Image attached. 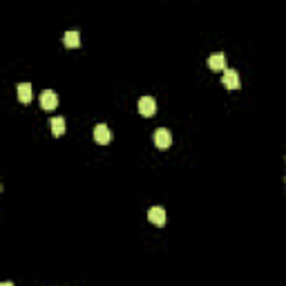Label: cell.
Instances as JSON below:
<instances>
[{
  "label": "cell",
  "mask_w": 286,
  "mask_h": 286,
  "mask_svg": "<svg viewBox=\"0 0 286 286\" xmlns=\"http://www.w3.org/2000/svg\"><path fill=\"white\" fill-rule=\"evenodd\" d=\"M170 143H172V134H170V130L159 127V130L155 132V146L159 148V150H168Z\"/></svg>",
  "instance_id": "6da1fadb"
},
{
  "label": "cell",
  "mask_w": 286,
  "mask_h": 286,
  "mask_svg": "<svg viewBox=\"0 0 286 286\" xmlns=\"http://www.w3.org/2000/svg\"><path fill=\"white\" fill-rule=\"evenodd\" d=\"M222 83L226 85V90H230V92L239 90V74H237V69H223Z\"/></svg>",
  "instance_id": "7a4b0ae2"
},
{
  "label": "cell",
  "mask_w": 286,
  "mask_h": 286,
  "mask_svg": "<svg viewBox=\"0 0 286 286\" xmlns=\"http://www.w3.org/2000/svg\"><path fill=\"white\" fill-rule=\"evenodd\" d=\"M63 43H65V47H78L81 45V34L78 32H67V34L63 36Z\"/></svg>",
  "instance_id": "9c48e42d"
},
{
  "label": "cell",
  "mask_w": 286,
  "mask_h": 286,
  "mask_svg": "<svg viewBox=\"0 0 286 286\" xmlns=\"http://www.w3.org/2000/svg\"><path fill=\"white\" fill-rule=\"evenodd\" d=\"M0 286H14V284H11V282H2V284H0Z\"/></svg>",
  "instance_id": "8fae6325"
},
{
  "label": "cell",
  "mask_w": 286,
  "mask_h": 286,
  "mask_svg": "<svg viewBox=\"0 0 286 286\" xmlns=\"http://www.w3.org/2000/svg\"><path fill=\"white\" fill-rule=\"evenodd\" d=\"M16 92H18V98L20 103H32V85L30 83H18V88H16Z\"/></svg>",
  "instance_id": "ba28073f"
},
{
  "label": "cell",
  "mask_w": 286,
  "mask_h": 286,
  "mask_svg": "<svg viewBox=\"0 0 286 286\" xmlns=\"http://www.w3.org/2000/svg\"><path fill=\"white\" fill-rule=\"evenodd\" d=\"M139 112L143 117H152L157 112V101L152 96H141L139 98Z\"/></svg>",
  "instance_id": "5b68a950"
},
{
  "label": "cell",
  "mask_w": 286,
  "mask_h": 286,
  "mask_svg": "<svg viewBox=\"0 0 286 286\" xmlns=\"http://www.w3.org/2000/svg\"><path fill=\"white\" fill-rule=\"evenodd\" d=\"M208 67L213 69V72H222V69H226V56H223L222 52H215L208 56Z\"/></svg>",
  "instance_id": "8992f818"
},
{
  "label": "cell",
  "mask_w": 286,
  "mask_h": 286,
  "mask_svg": "<svg viewBox=\"0 0 286 286\" xmlns=\"http://www.w3.org/2000/svg\"><path fill=\"white\" fill-rule=\"evenodd\" d=\"M49 126H52L54 136H61L65 132V119L63 117H54L52 121H49Z\"/></svg>",
  "instance_id": "30bf717a"
},
{
  "label": "cell",
  "mask_w": 286,
  "mask_h": 286,
  "mask_svg": "<svg viewBox=\"0 0 286 286\" xmlns=\"http://www.w3.org/2000/svg\"><path fill=\"white\" fill-rule=\"evenodd\" d=\"M148 219H150L155 226H163L165 223V210L161 208V206H152V208L148 210Z\"/></svg>",
  "instance_id": "52a82bcc"
},
{
  "label": "cell",
  "mask_w": 286,
  "mask_h": 286,
  "mask_svg": "<svg viewBox=\"0 0 286 286\" xmlns=\"http://www.w3.org/2000/svg\"><path fill=\"white\" fill-rule=\"evenodd\" d=\"M94 141L101 143V146H107V143L112 141V130L105 126V123H98V126L94 127Z\"/></svg>",
  "instance_id": "277c9868"
},
{
  "label": "cell",
  "mask_w": 286,
  "mask_h": 286,
  "mask_svg": "<svg viewBox=\"0 0 286 286\" xmlns=\"http://www.w3.org/2000/svg\"><path fill=\"white\" fill-rule=\"evenodd\" d=\"M40 107H43V110L59 107V94L54 92V90H43V94H40Z\"/></svg>",
  "instance_id": "3957f363"
}]
</instances>
